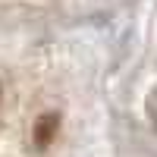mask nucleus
Segmentation results:
<instances>
[{
	"instance_id": "obj_1",
	"label": "nucleus",
	"mask_w": 157,
	"mask_h": 157,
	"mask_svg": "<svg viewBox=\"0 0 157 157\" xmlns=\"http://www.w3.org/2000/svg\"><path fill=\"white\" fill-rule=\"evenodd\" d=\"M57 126H60V116H57V113L41 116V120L35 123V145H38V148L50 145V141H54V135H57Z\"/></svg>"
}]
</instances>
